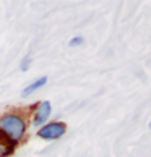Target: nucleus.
Listing matches in <instances>:
<instances>
[{
	"mask_svg": "<svg viewBox=\"0 0 151 157\" xmlns=\"http://www.w3.org/2000/svg\"><path fill=\"white\" fill-rule=\"evenodd\" d=\"M0 130L7 135L11 141H20L26 131V125L16 115H5L0 118Z\"/></svg>",
	"mask_w": 151,
	"mask_h": 157,
	"instance_id": "f257e3e1",
	"label": "nucleus"
},
{
	"mask_svg": "<svg viewBox=\"0 0 151 157\" xmlns=\"http://www.w3.org/2000/svg\"><path fill=\"white\" fill-rule=\"evenodd\" d=\"M65 131H67V125L63 121H52V123L41 128L38 131V136L44 139H57L65 135Z\"/></svg>",
	"mask_w": 151,
	"mask_h": 157,
	"instance_id": "f03ea898",
	"label": "nucleus"
},
{
	"mask_svg": "<svg viewBox=\"0 0 151 157\" xmlns=\"http://www.w3.org/2000/svg\"><path fill=\"white\" fill-rule=\"evenodd\" d=\"M50 112H52L50 102H49V101L41 102L39 105H38V112H36V117H34V120H33V125H34V126H41L46 120L49 118Z\"/></svg>",
	"mask_w": 151,
	"mask_h": 157,
	"instance_id": "7ed1b4c3",
	"label": "nucleus"
},
{
	"mask_svg": "<svg viewBox=\"0 0 151 157\" xmlns=\"http://www.w3.org/2000/svg\"><path fill=\"white\" fill-rule=\"evenodd\" d=\"M15 144H16L15 141H11V139L0 130V157H8V155L13 154Z\"/></svg>",
	"mask_w": 151,
	"mask_h": 157,
	"instance_id": "20e7f679",
	"label": "nucleus"
},
{
	"mask_svg": "<svg viewBox=\"0 0 151 157\" xmlns=\"http://www.w3.org/2000/svg\"><path fill=\"white\" fill-rule=\"evenodd\" d=\"M47 83V76H41V78H38L36 81H33V83L30 84V86H26L25 89H23V92H21V96L23 97H28V96H31L33 92H36L39 88H42V86Z\"/></svg>",
	"mask_w": 151,
	"mask_h": 157,
	"instance_id": "39448f33",
	"label": "nucleus"
},
{
	"mask_svg": "<svg viewBox=\"0 0 151 157\" xmlns=\"http://www.w3.org/2000/svg\"><path fill=\"white\" fill-rule=\"evenodd\" d=\"M83 42H85V39L81 37V36H75V37H72V39H70L68 45H70V47H77V45H81Z\"/></svg>",
	"mask_w": 151,
	"mask_h": 157,
	"instance_id": "423d86ee",
	"label": "nucleus"
},
{
	"mask_svg": "<svg viewBox=\"0 0 151 157\" xmlns=\"http://www.w3.org/2000/svg\"><path fill=\"white\" fill-rule=\"evenodd\" d=\"M30 65H31V57H30V55H26L25 59L21 60V65H20V70H21V71H26V70L30 68Z\"/></svg>",
	"mask_w": 151,
	"mask_h": 157,
	"instance_id": "0eeeda50",
	"label": "nucleus"
},
{
	"mask_svg": "<svg viewBox=\"0 0 151 157\" xmlns=\"http://www.w3.org/2000/svg\"><path fill=\"white\" fill-rule=\"evenodd\" d=\"M149 130H151V121H149Z\"/></svg>",
	"mask_w": 151,
	"mask_h": 157,
	"instance_id": "6e6552de",
	"label": "nucleus"
}]
</instances>
